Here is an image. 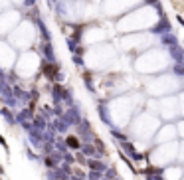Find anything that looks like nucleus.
Here are the masks:
<instances>
[{"label": "nucleus", "instance_id": "nucleus-5", "mask_svg": "<svg viewBox=\"0 0 184 180\" xmlns=\"http://www.w3.org/2000/svg\"><path fill=\"white\" fill-rule=\"evenodd\" d=\"M75 160H77L79 164H85V162H87V159H85L83 155H77V159H75Z\"/></svg>", "mask_w": 184, "mask_h": 180}, {"label": "nucleus", "instance_id": "nucleus-6", "mask_svg": "<svg viewBox=\"0 0 184 180\" xmlns=\"http://www.w3.org/2000/svg\"><path fill=\"white\" fill-rule=\"evenodd\" d=\"M85 152H87V155H93V152H95V149H93V146H85V149H83Z\"/></svg>", "mask_w": 184, "mask_h": 180}, {"label": "nucleus", "instance_id": "nucleus-4", "mask_svg": "<svg viewBox=\"0 0 184 180\" xmlns=\"http://www.w3.org/2000/svg\"><path fill=\"white\" fill-rule=\"evenodd\" d=\"M44 162H46V166H50V168H52V166H56V160H53L52 156H46Z\"/></svg>", "mask_w": 184, "mask_h": 180}, {"label": "nucleus", "instance_id": "nucleus-7", "mask_svg": "<svg viewBox=\"0 0 184 180\" xmlns=\"http://www.w3.org/2000/svg\"><path fill=\"white\" fill-rule=\"evenodd\" d=\"M178 22H180V24L184 26V18H180V16H178Z\"/></svg>", "mask_w": 184, "mask_h": 180}, {"label": "nucleus", "instance_id": "nucleus-2", "mask_svg": "<svg viewBox=\"0 0 184 180\" xmlns=\"http://www.w3.org/2000/svg\"><path fill=\"white\" fill-rule=\"evenodd\" d=\"M85 164H87L91 170H95V172H101L103 170V162H99V160H95V159H87V162H85Z\"/></svg>", "mask_w": 184, "mask_h": 180}, {"label": "nucleus", "instance_id": "nucleus-3", "mask_svg": "<svg viewBox=\"0 0 184 180\" xmlns=\"http://www.w3.org/2000/svg\"><path fill=\"white\" fill-rule=\"evenodd\" d=\"M95 149L99 150V152H103L105 155V145H103V141H99V139H95Z\"/></svg>", "mask_w": 184, "mask_h": 180}, {"label": "nucleus", "instance_id": "nucleus-1", "mask_svg": "<svg viewBox=\"0 0 184 180\" xmlns=\"http://www.w3.org/2000/svg\"><path fill=\"white\" fill-rule=\"evenodd\" d=\"M66 145L69 146V149H73V150H79L81 149V141L75 137V135H69V137L66 139Z\"/></svg>", "mask_w": 184, "mask_h": 180}]
</instances>
